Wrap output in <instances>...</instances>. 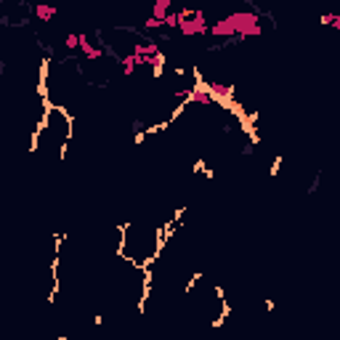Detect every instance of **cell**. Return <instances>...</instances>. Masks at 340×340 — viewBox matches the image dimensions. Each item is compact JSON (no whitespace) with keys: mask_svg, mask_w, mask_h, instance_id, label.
<instances>
[{"mask_svg":"<svg viewBox=\"0 0 340 340\" xmlns=\"http://www.w3.org/2000/svg\"><path fill=\"white\" fill-rule=\"evenodd\" d=\"M173 226H157V223H146V221H130L120 226V242H117V255L133 268L149 271L157 258L162 255L165 244L170 239Z\"/></svg>","mask_w":340,"mask_h":340,"instance_id":"6da1fadb","label":"cell"},{"mask_svg":"<svg viewBox=\"0 0 340 340\" xmlns=\"http://www.w3.org/2000/svg\"><path fill=\"white\" fill-rule=\"evenodd\" d=\"M72 135H75V117L66 109L48 106L43 122L32 130L30 152L43 154L48 160H64L66 149L72 144Z\"/></svg>","mask_w":340,"mask_h":340,"instance_id":"7a4b0ae2","label":"cell"},{"mask_svg":"<svg viewBox=\"0 0 340 340\" xmlns=\"http://www.w3.org/2000/svg\"><path fill=\"white\" fill-rule=\"evenodd\" d=\"M226 19L231 24V30L237 35V43H244L250 37H261L263 35V24H261V8L258 6H247V8H239V11H231L226 13Z\"/></svg>","mask_w":340,"mask_h":340,"instance_id":"3957f363","label":"cell"},{"mask_svg":"<svg viewBox=\"0 0 340 340\" xmlns=\"http://www.w3.org/2000/svg\"><path fill=\"white\" fill-rule=\"evenodd\" d=\"M178 32L184 37H208L210 35V21L205 11H194V8H181V24Z\"/></svg>","mask_w":340,"mask_h":340,"instance_id":"277c9868","label":"cell"},{"mask_svg":"<svg viewBox=\"0 0 340 340\" xmlns=\"http://www.w3.org/2000/svg\"><path fill=\"white\" fill-rule=\"evenodd\" d=\"M173 11H175V8H173V0H154L152 11H149V16H154V19H160V21H165Z\"/></svg>","mask_w":340,"mask_h":340,"instance_id":"5b68a950","label":"cell"},{"mask_svg":"<svg viewBox=\"0 0 340 340\" xmlns=\"http://www.w3.org/2000/svg\"><path fill=\"white\" fill-rule=\"evenodd\" d=\"M32 13H35V19L37 21H43V24H48V21H53L56 19V8L53 6H48V3H37V6H32Z\"/></svg>","mask_w":340,"mask_h":340,"instance_id":"8992f818","label":"cell"},{"mask_svg":"<svg viewBox=\"0 0 340 340\" xmlns=\"http://www.w3.org/2000/svg\"><path fill=\"white\" fill-rule=\"evenodd\" d=\"M64 51H80V32H66L64 35Z\"/></svg>","mask_w":340,"mask_h":340,"instance_id":"52a82bcc","label":"cell"},{"mask_svg":"<svg viewBox=\"0 0 340 340\" xmlns=\"http://www.w3.org/2000/svg\"><path fill=\"white\" fill-rule=\"evenodd\" d=\"M93 324H96V327H101V324H104V316L96 314V316H93Z\"/></svg>","mask_w":340,"mask_h":340,"instance_id":"ba28073f","label":"cell"}]
</instances>
